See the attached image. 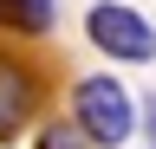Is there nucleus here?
<instances>
[{
  "label": "nucleus",
  "instance_id": "4",
  "mask_svg": "<svg viewBox=\"0 0 156 149\" xmlns=\"http://www.w3.org/2000/svg\"><path fill=\"white\" fill-rule=\"evenodd\" d=\"M0 26L20 39H39V32H52V0H0Z\"/></svg>",
  "mask_w": 156,
  "mask_h": 149
},
{
  "label": "nucleus",
  "instance_id": "2",
  "mask_svg": "<svg viewBox=\"0 0 156 149\" xmlns=\"http://www.w3.org/2000/svg\"><path fill=\"white\" fill-rule=\"evenodd\" d=\"M85 39L104 52V59H124V65H150L156 59V26L136 7H124V0H98L85 13Z\"/></svg>",
  "mask_w": 156,
  "mask_h": 149
},
{
  "label": "nucleus",
  "instance_id": "5",
  "mask_svg": "<svg viewBox=\"0 0 156 149\" xmlns=\"http://www.w3.org/2000/svg\"><path fill=\"white\" fill-rule=\"evenodd\" d=\"M33 149H91L85 136H78V123H46V130H39V143Z\"/></svg>",
  "mask_w": 156,
  "mask_h": 149
},
{
  "label": "nucleus",
  "instance_id": "1",
  "mask_svg": "<svg viewBox=\"0 0 156 149\" xmlns=\"http://www.w3.org/2000/svg\"><path fill=\"white\" fill-rule=\"evenodd\" d=\"M72 123L91 149H124L136 136V97L117 78H78L72 91Z\"/></svg>",
  "mask_w": 156,
  "mask_h": 149
},
{
  "label": "nucleus",
  "instance_id": "3",
  "mask_svg": "<svg viewBox=\"0 0 156 149\" xmlns=\"http://www.w3.org/2000/svg\"><path fill=\"white\" fill-rule=\"evenodd\" d=\"M39 110V71L0 52V143H13Z\"/></svg>",
  "mask_w": 156,
  "mask_h": 149
},
{
  "label": "nucleus",
  "instance_id": "6",
  "mask_svg": "<svg viewBox=\"0 0 156 149\" xmlns=\"http://www.w3.org/2000/svg\"><path fill=\"white\" fill-rule=\"evenodd\" d=\"M143 110H150V117H143V123H150V143H156V104H143Z\"/></svg>",
  "mask_w": 156,
  "mask_h": 149
}]
</instances>
